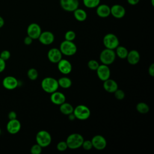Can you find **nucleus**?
Listing matches in <instances>:
<instances>
[{
  "mask_svg": "<svg viewBox=\"0 0 154 154\" xmlns=\"http://www.w3.org/2000/svg\"><path fill=\"white\" fill-rule=\"evenodd\" d=\"M27 76L28 78L32 81L35 80L38 76V73L37 69L34 68L29 69L27 72Z\"/></svg>",
  "mask_w": 154,
  "mask_h": 154,
  "instance_id": "nucleus-28",
  "label": "nucleus"
},
{
  "mask_svg": "<svg viewBox=\"0 0 154 154\" xmlns=\"http://www.w3.org/2000/svg\"><path fill=\"white\" fill-rule=\"evenodd\" d=\"M2 85L7 90H13L18 86V81L14 76H8L4 78Z\"/></svg>",
  "mask_w": 154,
  "mask_h": 154,
  "instance_id": "nucleus-17",
  "label": "nucleus"
},
{
  "mask_svg": "<svg viewBox=\"0 0 154 154\" xmlns=\"http://www.w3.org/2000/svg\"><path fill=\"white\" fill-rule=\"evenodd\" d=\"M116 55L121 59H125L128 54V49L123 46H118L116 49Z\"/></svg>",
  "mask_w": 154,
  "mask_h": 154,
  "instance_id": "nucleus-25",
  "label": "nucleus"
},
{
  "mask_svg": "<svg viewBox=\"0 0 154 154\" xmlns=\"http://www.w3.org/2000/svg\"><path fill=\"white\" fill-rule=\"evenodd\" d=\"M58 83L59 87H61L63 88H69L72 84V80L66 76L59 78L58 80Z\"/></svg>",
  "mask_w": 154,
  "mask_h": 154,
  "instance_id": "nucleus-24",
  "label": "nucleus"
},
{
  "mask_svg": "<svg viewBox=\"0 0 154 154\" xmlns=\"http://www.w3.org/2000/svg\"><path fill=\"white\" fill-rule=\"evenodd\" d=\"M59 49L63 55L66 56H72L76 53L77 46L73 41L64 40L61 43Z\"/></svg>",
  "mask_w": 154,
  "mask_h": 154,
  "instance_id": "nucleus-3",
  "label": "nucleus"
},
{
  "mask_svg": "<svg viewBox=\"0 0 154 154\" xmlns=\"http://www.w3.org/2000/svg\"><path fill=\"white\" fill-rule=\"evenodd\" d=\"M140 0H127L128 3L131 5H135L140 2Z\"/></svg>",
  "mask_w": 154,
  "mask_h": 154,
  "instance_id": "nucleus-40",
  "label": "nucleus"
},
{
  "mask_svg": "<svg viewBox=\"0 0 154 154\" xmlns=\"http://www.w3.org/2000/svg\"><path fill=\"white\" fill-rule=\"evenodd\" d=\"M84 140V137L81 134L73 133L67 137L66 142L68 148L70 149H77L82 146Z\"/></svg>",
  "mask_w": 154,
  "mask_h": 154,
  "instance_id": "nucleus-2",
  "label": "nucleus"
},
{
  "mask_svg": "<svg viewBox=\"0 0 154 154\" xmlns=\"http://www.w3.org/2000/svg\"><path fill=\"white\" fill-rule=\"evenodd\" d=\"M1 129H0V134H1Z\"/></svg>",
  "mask_w": 154,
  "mask_h": 154,
  "instance_id": "nucleus-44",
  "label": "nucleus"
},
{
  "mask_svg": "<svg viewBox=\"0 0 154 154\" xmlns=\"http://www.w3.org/2000/svg\"><path fill=\"white\" fill-rule=\"evenodd\" d=\"M68 147L66 141H61L57 144V149L60 152H64L67 149Z\"/></svg>",
  "mask_w": 154,
  "mask_h": 154,
  "instance_id": "nucleus-33",
  "label": "nucleus"
},
{
  "mask_svg": "<svg viewBox=\"0 0 154 154\" xmlns=\"http://www.w3.org/2000/svg\"><path fill=\"white\" fill-rule=\"evenodd\" d=\"M93 147L98 150H103L107 144V142L104 137L101 135H94L91 140Z\"/></svg>",
  "mask_w": 154,
  "mask_h": 154,
  "instance_id": "nucleus-10",
  "label": "nucleus"
},
{
  "mask_svg": "<svg viewBox=\"0 0 154 154\" xmlns=\"http://www.w3.org/2000/svg\"><path fill=\"white\" fill-rule=\"evenodd\" d=\"M75 38H76V33L72 30L67 31L64 34V38L66 40L73 41L75 39Z\"/></svg>",
  "mask_w": 154,
  "mask_h": 154,
  "instance_id": "nucleus-29",
  "label": "nucleus"
},
{
  "mask_svg": "<svg viewBox=\"0 0 154 154\" xmlns=\"http://www.w3.org/2000/svg\"><path fill=\"white\" fill-rule=\"evenodd\" d=\"M63 54L60 50L57 48H53L48 52V58L50 62L57 63L62 59Z\"/></svg>",
  "mask_w": 154,
  "mask_h": 154,
  "instance_id": "nucleus-15",
  "label": "nucleus"
},
{
  "mask_svg": "<svg viewBox=\"0 0 154 154\" xmlns=\"http://www.w3.org/2000/svg\"><path fill=\"white\" fill-rule=\"evenodd\" d=\"M21 128L20 122L17 119L10 120L7 124V130L11 134H16Z\"/></svg>",
  "mask_w": 154,
  "mask_h": 154,
  "instance_id": "nucleus-16",
  "label": "nucleus"
},
{
  "mask_svg": "<svg viewBox=\"0 0 154 154\" xmlns=\"http://www.w3.org/2000/svg\"><path fill=\"white\" fill-rule=\"evenodd\" d=\"M60 4L63 10L67 12H73L79 7L78 0H60Z\"/></svg>",
  "mask_w": 154,
  "mask_h": 154,
  "instance_id": "nucleus-8",
  "label": "nucleus"
},
{
  "mask_svg": "<svg viewBox=\"0 0 154 154\" xmlns=\"http://www.w3.org/2000/svg\"><path fill=\"white\" fill-rule=\"evenodd\" d=\"M38 39L42 45H49L54 42L55 40V36L52 32L45 31L41 32Z\"/></svg>",
  "mask_w": 154,
  "mask_h": 154,
  "instance_id": "nucleus-13",
  "label": "nucleus"
},
{
  "mask_svg": "<svg viewBox=\"0 0 154 154\" xmlns=\"http://www.w3.org/2000/svg\"><path fill=\"white\" fill-rule=\"evenodd\" d=\"M111 14L116 19H122L126 14L125 7L120 4H114L110 7Z\"/></svg>",
  "mask_w": 154,
  "mask_h": 154,
  "instance_id": "nucleus-14",
  "label": "nucleus"
},
{
  "mask_svg": "<svg viewBox=\"0 0 154 154\" xmlns=\"http://www.w3.org/2000/svg\"><path fill=\"white\" fill-rule=\"evenodd\" d=\"M137 111L141 114H146L149 111V105L144 102H139L136 106Z\"/></svg>",
  "mask_w": 154,
  "mask_h": 154,
  "instance_id": "nucleus-27",
  "label": "nucleus"
},
{
  "mask_svg": "<svg viewBox=\"0 0 154 154\" xmlns=\"http://www.w3.org/2000/svg\"><path fill=\"white\" fill-rule=\"evenodd\" d=\"M41 87L44 91L51 94L57 91L59 87L58 80L52 77H46L42 81Z\"/></svg>",
  "mask_w": 154,
  "mask_h": 154,
  "instance_id": "nucleus-1",
  "label": "nucleus"
},
{
  "mask_svg": "<svg viewBox=\"0 0 154 154\" xmlns=\"http://www.w3.org/2000/svg\"><path fill=\"white\" fill-rule=\"evenodd\" d=\"M88 67L91 70H96L99 66V63L95 60H90L87 63Z\"/></svg>",
  "mask_w": 154,
  "mask_h": 154,
  "instance_id": "nucleus-31",
  "label": "nucleus"
},
{
  "mask_svg": "<svg viewBox=\"0 0 154 154\" xmlns=\"http://www.w3.org/2000/svg\"><path fill=\"white\" fill-rule=\"evenodd\" d=\"M73 109L74 108L73 107V106L70 103H67L66 102L60 105V111L62 114L64 115L68 116L70 114L73 113Z\"/></svg>",
  "mask_w": 154,
  "mask_h": 154,
  "instance_id": "nucleus-23",
  "label": "nucleus"
},
{
  "mask_svg": "<svg viewBox=\"0 0 154 154\" xmlns=\"http://www.w3.org/2000/svg\"><path fill=\"white\" fill-rule=\"evenodd\" d=\"M27 35L33 40L38 39L41 32L42 29L40 26L37 23H30L26 29Z\"/></svg>",
  "mask_w": 154,
  "mask_h": 154,
  "instance_id": "nucleus-9",
  "label": "nucleus"
},
{
  "mask_svg": "<svg viewBox=\"0 0 154 154\" xmlns=\"http://www.w3.org/2000/svg\"><path fill=\"white\" fill-rule=\"evenodd\" d=\"M116 55L114 50L105 48L100 52L99 55L100 61L105 65H110L114 63L116 60Z\"/></svg>",
  "mask_w": 154,
  "mask_h": 154,
  "instance_id": "nucleus-4",
  "label": "nucleus"
},
{
  "mask_svg": "<svg viewBox=\"0 0 154 154\" xmlns=\"http://www.w3.org/2000/svg\"><path fill=\"white\" fill-rule=\"evenodd\" d=\"M126 59L130 64L135 65L138 64L140 60V53L137 50H131L129 52L128 51Z\"/></svg>",
  "mask_w": 154,
  "mask_h": 154,
  "instance_id": "nucleus-21",
  "label": "nucleus"
},
{
  "mask_svg": "<svg viewBox=\"0 0 154 154\" xmlns=\"http://www.w3.org/2000/svg\"><path fill=\"white\" fill-rule=\"evenodd\" d=\"M96 14L101 18L108 17L111 14L110 7L105 4H100L96 8Z\"/></svg>",
  "mask_w": 154,
  "mask_h": 154,
  "instance_id": "nucleus-18",
  "label": "nucleus"
},
{
  "mask_svg": "<svg viewBox=\"0 0 154 154\" xmlns=\"http://www.w3.org/2000/svg\"><path fill=\"white\" fill-rule=\"evenodd\" d=\"M76 119L80 120H85L88 119L90 115L91 111L88 107L84 105H79L76 106L73 112Z\"/></svg>",
  "mask_w": 154,
  "mask_h": 154,
  "instance_id": "nucleus-6",
  "label": "nucleus"
},
{
  "mask_svg": "<svg viewBox=\"0 0 154 154\" xmlns=\"http://www.w3.org/2000/svg\"><path fill=\"white\" fill-rule=\"evenodd\" d=\"M32 40H33V39L32 38H31L30 37L27 35L26 37H25L23 42L26 45H30L32 43Z\"/></svg>",
  "mask_w": 154,
  "mask_h": 154,
  "instance_id": "nucleus-37",
  "label": "nucleus"
},
{
  "mask_svg": "<svg viewBox=\"0 0 154 154\" xmlns=\"http://www.w3.org/2000/svg\"><path fill=\"white\" fill-rule=\"evenodd\" d=\"M58 69L62 74L68 75L72 70V65L71 63L66 59H61L57 63Z\"/></svg>",
  "mask_w": 154,
  "mask_h": 154,
  "instance_id": "nucleus-12",
  "label": "nucleus"
},
{
  "mask_svg": "<svg viewBox=\"0 0 154 154\" xmlns=\"http://www.w3.org/2000/svg\"><path fill=\"white\" fill-rule=\"evenodd\" d=\"M30 152L31 154H40L42 152V147H41L39 144H35L32 146Z\"/></svg>",
  "mask_w": 154,
  "mask_h": 154,
  "instance_id": "nucleus-30",
  "label": "nucleus"
},
{
  "mask_svg": "<svg viewBox=\"0 0 154 154\" xmlns=\"http://www.w3.org/2000/svg\"><path fill=\"white\" fill-rule=\"evenodd\" d=\"M84 5L87 8H95L100 3V0H82Z\"/></svg>",
  "mask_w": 154,
  "mask_h": 154,
  "instance_id": "nucleus-26",
  "label": "nucleus"
},
{
  "mask_svg": "<svg viewBox=\"0 0 154 154\" xmlns=\"http://www.w3.org/2000/svg\"><path fill=\"white\" fill-rule=\"evenodd\" d=\"M103 43L105 48L114 50L119 45V40L114 34L108 33L103 37Z\"/></svg>",
  "mask_w": 154,
  "mask_h": 154,
  "instance_id": "nucleus-7",
  "label": "nucleus"
},
{
  "mask_svg": "<svg viewBox=\"0 0 154 154\" xmlns=\"http://www.w3.org/2000/svg\"><path fill=\"white\" fill-rule=\"evenodd\" d=\"M73 16L75 19L79 22H84L87 18V13L82 8H78L73 11Z\"/></svg>",
  "mask_w": 154,
  "mask_h": 154,
  "instance_id": "nucleus-22",
  "label": "nucleus"
},
{
  "mask_svg": "<svg viewBox=\"0 0 154 154\" xmlns=\"http://www.w3.org/2000/svg\"><path fill=\"white\" fill-rule=\"evenodd\" d=\"M10 56H11L10 52L7 50H4L2 51L0 54V58H1L4 61L8 60L10 58Z\"/></svg>",
  "mask_w": 154,
  "mask_h": 154,
  "instance_id": "nucleus-35",
  "label": "nucleus"
},
{
  "mask_svg": "<svg viewBox=\"0 0 154 154\" xmlns=\"http://www.w3.org/2000/svg\"><path fill=\"white\" fill-rule=\"evenodd\" d=\"M4 20L1 16H0V28H2L4 26Z\"/></svg>",
  "mask_w": 154,
  "mask_h": 154,
  "instance_id": "nucleus-42",
  "label": "nucleus"
},
{
  "mask_svg": "<svg viewBox=\"0 0 154 154\" xmlns=\"http://www.w3.org/2000/svg\"><path fill=\"white\" fill-rule=\"evenodd\" d=\"M85 150H90L93 148V145L91 140H84L82 146Z\"/></svg>",
  "mask_w": 154,
  "mask_h": 154,
  "instance_id": "nucleus-34",
  "label": "nucleus"
},
{
  "mask_svg": "<svg viewBox=\"0 0 154 154\" xmlns=\"http://www.w3.org/2000/svg\"><path fill=\"white\" fill-rule=\"evenodd\" d=\"M68 118L71 121H73V120H74L76 119V117H75V115L73 114V113H71L69 115H68Z\"/></svg>",
  "mask_w": 154,
  "mask_h": 154,
  "instance_id": "nucleus-41",
  "label": "nucleus"
},
{
  "mask_svg": "<svg viewBox=\"0 0 154 154\" xmlns=\"http://www.w3.org/2000/svg\"><path fill=\"white\" fill-rule=\"evenodd\" d=\"M36 142L42 147H46L50 145L52 141V137L49 132L45 130L38 131L35 137Z\"/></svg>",
  "mask_w": 154,
  "mask_h": 154,
  "instance_id": "nucleus-5",
  "label": "nucleus"
},
{
  "mask_svg": "<svg viewBox=\"0 0 154 154\" xmlns=\"http://www.w3.org/2000/svg\"><path fill=\"white\" fill-rule=\"evenodd\" d=\"M115 97L118 100H122L125 97V92L120 89H117L114 93Z\"/></svg>",
  "mask_w": 154,
  "mask_h": 154,
  "instance_id": "nucleus-32",
  "label": "nucleus"
},
{
  "mask_svg": "<svg viewBox=\"0 0 154 154\" xmlns=\"http://www.w3.org/2000/svg\"><path fill=\"white\" fill-rule=\"evenodd\" d=\"M148 73L150 76L152 77L154 76V64L153 63H152L149 66L148 69Z\"/></svg>",
  "mask_w": 154,
  "mask_h": 154,
  "instance_id": "nucleus-36",
  "label": "nucleus"
},
{
  "mask_svg": "<svg viewBox=\"0 0 154 154\" xmlns=\"http://www.w3.org/2000/svg\"><path fill=\"white\" fill-rule=\"evenodd\" d=\"M96 73L99 79L102 81H104L109 78L111 75V70L108 65L102 64H99V67L96 69Z\"/></svg>",
  "mask_w": 154,
  "mask_h": 154,
  "instance_id": "nucleus-11",
  "label": "nucleus"
},
{
  "mask_svg": "<svg viewBox=\"0 0 154 154\" xmlns=\"http://www.w3.org/2000/svg\"><path fill=\"white\" fill-rule=\"evenodd\" d=\"M103 82V87L108 93H113L118 88V84L114 79L109 78Z\"/></svg>",
  "mask_w": 154,
  "mask_h": 154,
  "instance_id": "nucleus-20",
  "label": "nucleus"
},
{
  "mask_svg": "<svg viewBox=\"0 0 154 154\" xmlns=\"http://www.w3.org/2000/svg\"><path fill=\"white\" fill-rule=\"evenodd\" d=\"M5 61L0 58V73L2 72L5 68Z\"/></svg>",
  "mask_w": 154,
  "mask_h": 154,
  "instance_id": "nucleus-38",
  "label": "nucleus"
},
{
  "mask_svg": "<svg viewBox=\"0 0 154 154\" xmlns=\"http://www.w3.org/2000/svg\"><path fill=\"white\" fill-rule=\"evenodd\" d=\"M50 99L52 103L57 105H60L64 102H66L65 95L60 91H55L51 93Z\"/></svg>",
  "mask_w": 154,
  "mask_h": 154,
  "instance_id": "nucleus-19",
  "label": "nucleus"
},
{
  "mask_svg": "<svg viewBox=\"0 0 154 154\" xmlns=\"http://www.w3.org/2000/svg\"><path fill=\"white\" fill-rule=\"evenodd\" d=\"M8 117L9 119V120H13V119H16L17 118V114L16 113V112L11 111H10L8 114Z\"/></svg>",
  "mask_w": 154,
  "mask_h": 154,
  "instance_id": "nucleus-39",
  "label": "nucleus"
},
{
  "mask_svg": "<svg viewBox=\"0 0 154 154\" xmlns=\"http://www.w3.org/2000/svg\"><path fill=\"white\" fill-rule=\"evenodd\" d=\"M151 4H152V6L154 5V0H151Z\"/></svg>",
  "mask_w": 154,
  "mask_h": 154,
  "instance_id": "nucleus-43",
  "label": "nucleus"
}]
</instances>
